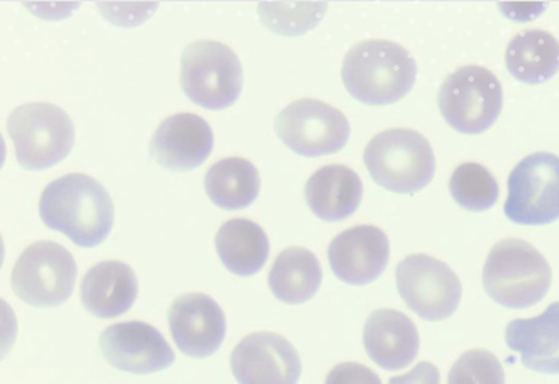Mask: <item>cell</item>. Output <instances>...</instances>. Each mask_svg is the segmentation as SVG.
<instances>
[{"label":"cell","instance_id":"cell-1","mask_svg":"<svg viewBox=\"0 0 559 384\" xmlns=\"http://www.w3.org/2000/svg\"><path fill=\"white\" fill-rule=\"evenodd\" d=\"M41 221L66 235L78 247L102 244L115 226V203L108 191L82 172L62 176L45 188L40 197Z\"/></svg>","mask_w":559,"mask_h":384},{"label":"cell","instance_id":"cell-2","mask_svg":"<svg viewBox=\"0 0 559 384\" xmlns=\"http://www.w3.org/2000/svg\"><path fill=\"white\" fill-rule=\"evenodd\" d=\"M342 77L354 99L369 107H386L412 93L417 64L397 43L362 41L344 57Z\"/></svg>","mask_w":559,"mask_h":384},{"label":"cell","instance_id":"cell-3","mask_svg":"<svg viewBox=\"0 0 559 384\" xmlns=\"http://www.w3.org/2000/svg\"><path fill=\"white\" fill-rule=\"evenodd\" d=\"M483 284L488 297L503 308H533L549 292L552 268L530 242L503 239L488 254Z\"/></svg>","mask_w":559,"mask_h":384},{"label":"cell","instance_id":"cell-4","mask_svg":"<svg viewBox=\"0 0 559 384\" xmlns=\"http://www.w3.org/2000/svg\"><path fill=\"white\" fill-rule=\"evenodd\" d=\"M365 164L379 187L396 194H416L432 182L436 155L421 133L389 129L367 144Z\"/></svg>","mask_w":559,"mask_h":384},{"label":"cell","instance_id":"cell-5","mask_svg":"<svg viewBox=\"0 0 559 384\" xmlns=\"http://www.w3.org/2000/svg\"><path fill=\"white\" fill-rule=\"evenodd\" d=\"M7 129L25 170H48L68 158L74 146L72 119L52 104L22 105L8 117Z\"/></svg>","mask_w":559,"mask_h":384},{"label":"cell","instance_id":"cell-6","mask_svg":"<svg viewBox=\"0 0 559 384\" xmlns=\"http://www.w3.org/2000/svg\"><path fill=\"white\" fill-rule=\"evenodd\" d=\"M181 88L193 104L210 111L233 107L243 89L237 53L218 41L191 43L181 57Z\"/></svg>","mask_w":559,"mask_h":384},{"label":"cell","instance_id":"cell-7","mask_svg":"<svg viewBox=\"0 0 559 384\" xmlns=\"http://www.w3.org/2000/svg\"><path fill=\"white\" fill-rule=\"evenodd\" d=\"M438 107L453 131L479 135L488 131L502 112V85L486 67H461L441 85Z\"/></svg>","mask_w":559,"mask_h":384},{"label":"cell","instance_id":"cell-8","mask_svg":"<svg viewBox=\"0 0 559 384\" xmlns=\"http://www.w3.org/2000/svg\"><path fill=\"white\" fill-rule=\"evenodd\" d=\"M76 261L66 247L38 241L15 262L11 286L19 299L34 308H57L72 297Z\"/></svg>","mask_w":559,"mask_h":384},{"label":"cell","instance_id":"cell-9","mask_svg":"<svg viewBox=\"0 0 559 384\" xmlns=\"http://www.w3.org/2000/svg\"><path fill=\"white\" fill-rule=\"evenodd\" d=\"M507 218L515 225L546 226L559 219V158L539 152L520 160L508 178Z\"/></svg>","mask_w":559,"mask_h":384},{"label":"cell","instance_id":"cell-10","mask_svg":"<svg viewBox=\"0 0 559 384\" xmlns=\"http://www.w3.org/2000/svg\"><path fill=\"white\" fill-rule=\"evenodd\" d=\"M275 131L285 146L305 158L334 155L346 147L349 120L322 100L293 101L275 120Z\"/></svg>","mask_w":559,"mask_h":384},{"label":"cell","instance_id":"cell-11","mask_svg":"<svg viewBox=\"0 0 559 384\" xmlns=\"http://www.w3.org/2000/svg\"><path fill=\"white\" fill-rule=\"evenodd\" d=\"M396 284L406 305L431 323L451 319L463 297V285L451 266L428 254L405 257L397 265Z\"/></svg>","mask_w":559,"mask_h":384},{"label":"cell","instance_id":"cell-12","mask_svg":"<svg viewBox=\"0 0 559 384\" xmlns=\"http://www.w3.org/2000/svg\"><path fill=\"white\" fill-rule=\"evenodd\" d=\"M230 370L238 384H297L302 362L284 336L258 332L237 345L230 355Z\"/></svg>","mask_w":559,"mask_h":384},{"label":"cell","instance_id":"cell-13","mask_svg":"<svg viewBox=\"0 0 559 384\" xmlns=\"http://www.w3.org/2000/svg\"><path fill=\"white\" fill-rule=\"evenodd\" d=\"M100 351L111 367L136 375L155 374L176 360L162 333L143 321L109 325L102 332Z\"/></svg>","mask_w":559,"mask_h":384},{"label":"cell","instance_id":"cell-14","mask_svg":"<svg viewBox=\"0 0 559 384\" xmlns=\"http://www.w3.org/2000/svg\"><path fill=\"white\" fill-rule=\"evenodd\" d=\"M170 333L176 347L193 359H205L222 347L226 316L216 300L206 293H183L169 309Z\"/></svg>","mask_w":559,"mask_h":384},{"label":"cell","instance_id":"cell-15","mask_svg":"<svg viewBox=\"0 0 559 384\" xmlns=\"http://www.w3.org/2000/svg\"><path fill=\"white\" fill-rule=\"evenodd\" d=\"M332 273L352 286L373 284L384 274L390 259V241L384 230L357 226L337 235L328 249Z\"/></svg>","mask_w":559,"mask_h":384},{"label":"cell","instance_id":"cell-16","mask_svg":"<svg viewBox=\"0 0 559 384\" xmlns=\"http://www.w3.org/2000/svg\"><path fill=\"white\" fill-rule=\"evenodd\" d=\"M213 148L214 133L209 121L183 112L159 124L148 144V155L166 170L187 172L201 167Z\"/></svg>","mask_w":559,"mask_h":384},{"label":"cell","instance_id":"cell-17","mask_svg":"<svg viewBox=\"0 0 559 384\" xmlns=\"http://www.w3.org/2000/svg\"><path fill=\"white\" fill-rule=\"evenodd\" d=\"M365 348L382 370H404L416 360L420 350L416 324L405 313L378 309L366 321Z\"/></svg>","mask_w":559,"mask_h":384},{"label":"cell","instance_id":"cell-18","mask_svg":"<svg viewBox=\"0 0 559 384\" xmlns=\"http://www.w3.org/2000/svg\"><path fill=\"white\" fill-rule=\"evenodd\" d=\"M136 297L139 280L134 269L123 262H100L82 278V305L96 319L122 316L134 305Z\"/></svg>","mask_w":559,"mask_h":384},{"label":"cell","instance_id":"cell-19","mask_svg":"<svg viewBox=\"0 0 559 384\" xmlns=\"http://www.w3.org/2000/svg\"><path fill=\"white\" fill-rule=\"evenodd\" d=\"M506 340L527 370L559 374V301L535 319L511 321Z\"/></svg>","mask_w":559,"mask_h":384},{"label":"cell","instance_id":"cell-20","mask_svg":"<svg viewBox=\"0 0 559 384\" xmlns=\"http://www.w3.org/2000/svg\"><path fill=\"white\" fill-rule=\"evenodd\" d=\"M365 187L357 172L346 166L317 170L305 187V200L317 218L338 223L352 217L361 205Z\"/></svg>","mask_w":559,"mask_h":384},{"label":"cell","instance_id":"cell-21","mask_svg":"<svg viewBox=\"0 0 559 384\" xmlns=\"http://www.w3.org/2000/svg\"><path fill=\"white\" fill-rule=\"evenodd\" d=\"M216 249L222 264L240 277L255 276L264 268L270 242L263 227L246 218L229 219L218 229Z\"/></svg>","mask_w":559,"mask_h":384},{"label":"cell","instance_id":"cell-22","mask_svg":"<svg viewBox=\"0 0 559 384\" xmlns=\"http://www.w3.org/2000/svg\"><path fill=\"white\" fill-rule=\"evenodd\" d=\"M506 62L511 76L523 84H545L558 73L559 43L547 31H523L508 45Z\"/></svg>","mask_w":559,"mask_h":384},{"label":"cell","instance_id":"cell-23","mask_svg":"<svg viewBox=\"0 0 559 384\" xmlns=\"http://www.w3.org/2000/svg\"><path fill=\"white\" fill-rule=\"evenodd\" d=\"M322 280L319 259L302 247L285 249L269 274L270 291L285 304L307 303L319 291Z\"/></svg>","mask_w":559,"mask_h":384},{"label":"cell","instance_id":"cell-24","mask_svg":"<svg viewBox=\"0 0 559 384\" xmlns=\"http://www.w3.org/2000/svg\"><path fill=\"white\" fill-rule=\"evenodd\" d=\"M260 190V172L248 159L218 160L205 176L206 194L221 209H245L255 202Z\"/></svg>","mask_w":559,"mask_h":384},{"label":"cell","instance_id":"cell-25","mask_svg":"<svg viewBox=\"0 0 559 384\" xmlns=\"http://www.w3.org/2000/svg\"><path fill=\"white\" fill-rule=\"evenodd\" d=\"M449 190L453 200L471 213H484L498 203V180L480 164H463L453 171Z\"/></svg>","mask_w":559,"mask_h":384},{"label":"cell","instance_id":"cell-26","mask_svg":"<svg viewBox=\"0 0 559 384\" xmlns=\"http://www.w3.org/2000/svg\"><path fill=\"white\" fill-rule=\"evenodd\" d=\"M326 3H260L258 13L280 35H302L319 25Z\"/></svg>","mask_w":559,"mask_h":384},{"label":"cell","instance_id":"cell-27","mask_svg":"<svg viewBox=\"0 0 559 384\" xmlns=\"http://www.w3.org/2000/svg\"><path fill=\"white\" fill-rule=\"evenodd\" d=\"M448 384H506V372L492 352L472 350L453 364Z\"/></svg>","mask_w":559,"mask_h":384},{"label":"cell","instance_id":"cell-28","mask_svg":"<svg viewBox=\"0 0 559 384\" xmlns=\"http://www.w3.org/2000/svg\"><path fill=\"white\" fill-rule=\"evenodd\" d=\"M324 384H382L377 372L361 363L346 362L332 368Z\"/></svg>","mask_w":559,"mask_h":384},{"label":"cell","instance_id":"cell-29","mask_svg":"<svg viewBox=\"0 0 559 384\" xmlns=\"http://www.w3.org/2000/svg\"><path fill=\"white\" fill-rule=\"evenodd\" d=\"M390 384H440V371L433 363L421 362L405 375L390 379Z\"/></svg>","mask_w":559,"mask_h":384}]
</instances>
